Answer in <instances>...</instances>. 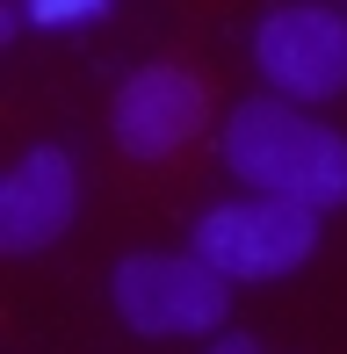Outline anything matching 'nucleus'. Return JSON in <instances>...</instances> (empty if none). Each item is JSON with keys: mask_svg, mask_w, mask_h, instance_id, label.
<instances>
[{"mask_svg": "<svg viewBox=\"0 0 347 354\" xmlns=\"http://www.w3.org/2000/svg\"><path fill=\"white\" fill-rule=\"evenodd\" d=\"M188 253L210 261L225 282H275L319 253V210L290 196H239L196 217Z\"/></svg>", "mask_w": 347, "mask_h": 354, "instance_id": "obj_3", "label": "nucleus"}, {"mask_svg": "<svg viewBox=\"0 0 347 354\" xmlns=\"http://www.w3.org/2000/svg\"><path fill=\"white\" fill-rule=\"evenodd\" d=\"M109 304L145 340H196V333H225L232 282L196 253H123L109 268Z\"/></svg>", "mask_w": 347, "mask_h": 354, "instance_id": "obj_2", "label": "nucleus"}, {"mask_svg": "<svg viewBox=\"0 0 347 354\" xmlns=\"http://www.w3.org/2000/svg\"><path fill=\"white\" fill-rule=\"evenodd\" d=\"M210 354H261V347H254V333H217Z\"/></svg>", "mask_w": 347, "mask_h": 354, "instance_id": "obj_8", "label": "nucleus"}, {"mask_svg": "<svg viewBox=\"0 0 347 354\" xmlns=\"http://www.w3.org/2000/svg\"><path fill=\"white\" fill-rule=\"evenodd\" d=\"M254 73L282 102L347 94V15L326 0H275L254 22Z\"/></svg>", "mask_w": 347, "mask_h": 354, "instance_id": "obj_4", "label": "nucleus"}, {"mask_svg": "<svg viewBox=\"0 0 347 354\" xmlns=\"http://www.w3.org/2000/svg\"><path fill=\"white\" fill-rule=\"evenodd\" d=\"M210 123V94L188 66H138L109 102V131L131 159H167Z\"/></svg>", "mask_w": 347, "mask_h": 354, "instance_id": "obj_5", "label": "nucleus"}, {"mask_svg": "<svg viewBox=\"0 0 347 354\" xmlns=\"http://www.w3.org/2000/svg\"><path fill=\"white\" fill-rule=\"evenodd\" d=\"M217 159L254 196H290L311 210L347 203V138L333 123H319L304 102H282V94H254V102L232 109L225 131H217Z\"/></svg>", "mask_w": 347, "mask_h": 354, "instance_id": "obj_1", "label": "nucleus"}, {"mask_svg": "<svg viewBox=\"0 0 347 354\" xmlns=\"http://www.w3.org/2000/svg\"><path fill=\"white\" fill-rule=\"evenodd\" d=\"M15 8H22L29 22H44V29H66V22H94V15L116 8V0H15Z\"/></svg>", "mask_w": 347, "mask_h": 354, "instance_id": "obj_7", "label": "nucleus"}, {"mask_svg": "<svg viewBox=\"0 0 347 354\" xmlns=\"http://www.w3.org/2000/svg\"><path fill=\"white\" fill-rule=\"evenodd\" d=\"M73 217H80V167H73V152H58V145L22 152L8 167V181H0V253L29 261L51 239H66Z\"/></svg>", "mask_w": 347, "mask_h": 354, "instance_id": "obj_6", "label": "nucleus"}]
</instances>
